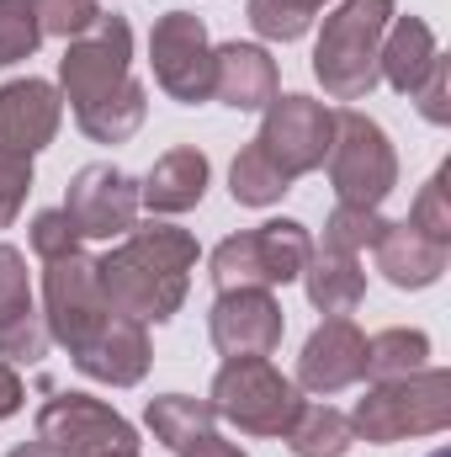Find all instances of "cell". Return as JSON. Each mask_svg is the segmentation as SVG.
Returning <instances> with one entry per match:
<instances>
[{
	"label": "cell",
	"instance_id": "5",
	"mask_svg": "<svg viewBox=\"0 0 451 457\" xmlns=\"http://www.w3.org/2000/svg\"><path fill=\"white\" fill-rule=\"evenodd\" d=\"M314 255V239L298 219H271L260 228H244V234H228L224 245L213 250V287L234 293V287H287L303 277Z\"/></svg>",
	"mask_w": 451,
	"mask_h": 457
},
{
	"label": "cell",
	"instance_id": "14",
	"mask_svg": "<svg viewBox=\"0 0 451 457\" xmlns=\"http://www.w3.org/2000/svg\"><path fill=\"white\" fill-rule=\"evenodd\" d=\"M48 356V325L32 303L27 255L16 245H0V361L32 367Z\"/></svg>",
	"mask_w": 451,
	"mask_h": 457
},
{
	"label": "cell",
	"instance_id": "18",
	"mask_svg": "<svg viewBox=\"0 0 451 457\" xmlns=\"http://www.w3.org/2000/svg\"><path fill=\"white\" fill-rule=\"evenodd\" d=\"M276 59L260 43H224L213 48V96L234 112H266L282 91H276Z\"/></svg>",
	"mask_w": 451,
	"mask_h": 457
},
{
	"label": "cell",
	"instance_id": "25",
	"mask_svg": "<svg viewBox=\"0 0 451 457\" xmlns=\"http://www.w3.org/2000/svg\"><path fill=\"white\" fill-rule=\"evenodd\" d=\"M420 367H430V336L425 330L393 325V330H377L366 341V378L372 383H393V378H409Z\"/></svg>",
	"mask_w": 451,
	"mask_h": 457
},
{
	"label": "cell",
	"instance_id": "29",
	"mask_svg": "<svg viewBox=\"0 0 451 457\" xmlns=\"http://www.w3.org/2000/svg\"><path fill=\"white\" fill-rule=\"evenodd\" d=\"M388 228V219L377 208H356V203H340L335 213L324 219V245L319 250H340V255H361L377 245V234Z\"/></svg>",
	"mask_w": 451,
	"mask_h": 457
},
{
	"label": "cell",
	"instance_id": "35",
	"mask_svg": "<svg viewBox=\"0 0 451 457\" xmlns=\"http://www.w3.org/2000/svg\"><path fill=\"white\" fill-rule=\"evenodd\" d=\"M414 107L425 122H436V128H447L451 122V96H447V59H436L430 64V75L414 86Z\"/></svg>",
	"mask_w": 451,
	"mask_h": 457
},
{
	"label": "cell",
	"instance_id": "33",
	"mask_svg": "<svg viewBox=\"0 0 451 457\" xmlns=\"http://www.w3.org/2000/svg\"><path fill=\"white\" fill-rule=\"evenodd\" d=\"M32 250H37L43 261H59V255H75V250H80V234H75V224H70L64 208H43V213L32 219Z\"/></svg>",
	"mask_w": 451,
	"mask_h": 457
},
{
	"label": "cell",
	"instance_id": "24",
	"mask_svg": "<svg viewBox=\"0 0 451 457\" xmlns=\"http://www.w3.org/2000/svg\"><path fill=\"white\" fill-rule=\"evenodd\" d=\"M75 117H80V133H86V138H96V144H127V138L144 128V117H149V96H144L138 80H122L112 96L80 107Z\"/></svg>",
	"mask_w": 451,
	"mask_h": 457
},
{
	"label": "cell",
	"instance_id": "16",
	"mask_svg": "<svg viewBox=\"0 0 451 457\" xmlns=\"http://www.w3.org/2000/svg\"><path fill=\"white\" fill-rule=\"evenodd\" d=\"M64 122V102L48 80H5L0 86V149L16 160H32L53 144Z\"/></svg>",
	"mask_w": 451,
	"mask_h": 457
},
{
	"label": "cell",
	"instance_id": "22",
	"mask_svg": "<svg viewBox=\"0 0 451 457\" xmlns=\"http://www.w3.org/2000/svg\"><path fill=\"white\" fill-rule=\"evenodd\" d=\"M303 287H308V303L319 314H350L361 298H366V271L356 255H340V250H314L308 266H303Z\"/></svg>",
	"mask_w": 451,
	"mask_h": 457
},
{
	"label": "cell",
	"instance_id": "20",
	"mask_svg": "<svg viewBox=\"0 0 451 457\" xmlns=\"http://www.w3.org/2000/svg\"><path fill=\"white\" fill-rule=\"evenodd\" d=\"M208 154L202 149H170L149 165V176L138 181V208L149 213H192L208 197Z\"/></svg>",
	"mask_w": 451,
	"mask_h": 457
},
{
	"label": "cell",
	"instance_id": "40",
	"mask_svg": "<svg viewBox=\"0 0 451 457\" xmlns=\"http://www.w3.org/2000/svg\"><path fill=\"white\" fill-rule=\"evenodd\" d=\"M430 457H447V453H430Z\"/></svg>",
	"mask_w": 451,
	"mask_h": 457
},
{
	"label": "cell",
	"instance_id": "36",
	"mask_svg": "<svg viewBox=\"0 0 451 457\" xmlns=\"http://www.w3.org/2000/svg\"><path fill=\"white\" fill-rule=\"evenodd\" d=\"M21 399H27V388H21L16 367H11V361H0V420H11V415L21 410Z\"/></svg>",
	"mask_w": 451,
	"mask_h": 457
},
{
	"label": "cell",
	"instance_id": "26",
	"mask_svg": "<svg viewBox=\"0 0 451 457\" xmlns=\"http://www.w3.org/2000/svg\"><path fill=\"white\" fill-rule=\"evenodd\" d=\"M350 442H356L350 415H340L330 404H303L298 420H292V431H287L292 457H345Z\"/></svg>",
	"mask_w": 451,
	"mask_h": 457
},
{
	"label": "cell",
	"instance_id": "17",
	"mask_svg": "<svg viewBox=\"0 0 451 457\" xmlns=\"http://www.w3.org/2000/svg\"><path fill=\"white\" fill-rule=\"evenodd\" d=\"M149 361H154L149 330H144L138 320H122V314H112L91 341L75 351V367H80L86 378H96V383H112V388H133V383H144Z\"/></svg>",
	"mask_w": 451,
	"mask_h": 457
},
{
	"label": "cell",
	"instance_id": "27",
	"mask_svg": "<svg viewBox=\"0 0 451 457\" xmlns=\"http://www.w3.org/2000/svg\"><path fill=\"white\" fill-rule=\"evenodd\" d=\"M228 192H234V203H244V208H271V203H282V197L292 192V181L260 154V144H244L239 160H234V170H228Z\"/></svg>",
	"mask_w": 451,
	"mask_h": 457
},
{
	"label": "cell",
	"instance_id": "31",
	"mask_svg": "<svg viewBox=\"0 0 451 457\" xmlns=\"http://www.w3.org/2000/svg\"><path fill=\"white\" fill-rule=\"evenodd\" d=\"M32 11H37V27H43V37H86L96 21H102V5L96 0H32Z\"/></svg>",
	"mask_w": 451,
	"mask_h": 457
},
{
	"label": "cell",
	"instance_id": "9",
	"mask_svg": "<svg viewBox=\"0 0 451 457\" xmlns=\"http://www.w3.org/2000/svg\"><path fill=\"white\" fill-rule=\"evenodd\" d=\"M330 138H335V112H330L324 102H314V96H276V102L266 107L260 133H255L260 154H266L287 181L319 170V165L330 160Z\"/></svg>",
	"mask_w": 451,
	"mask_h": 457
},
{
	"label": "cell",
	"instance_id": "19",
	"mask_svg": "<svg viewBox=\"0 0 451 457\" xmlns=\"http://www.w3.org/2000/svg\"><path fill=\"white\" fill-rule=\"evenodd\" d=\"M372 250H377V271H382L393 287H404V293L436 287V282L447 277V261H451V245L420 234L409 219H404V224H388L377 234Z\"/></svg>",
	"mask_w": 451,
	"mask_h": 457
},
{
	"label": "cell",
	"instance_id": "13",
	"mask_svg": "<svg viewBox=\"0 0 451 457\" xmlns=\"http://www.w3.org/2000/svg\"><path fill=\"white\" fill-rule=\"evenodd\" d=\"M282 303L266 293V287H234V293H218L213 314H208V336L224 351L228 361L239 356H271L282 345Z\"/></svg>",
	"mask_w": 451,
	"mask_h": 457
},
{
	"label": "cell",
	"instance_id": "1",
	"mask_svg": "<svg viewBox=\"0 0 451 457\" xmlns=\"http://www.w3.org/2000/svg\"><path fill=\"white\" fill-rule=\"evenodd\" d=\"M197 239L176 224H133L112 255L96 261L107 309L138 325H170L186 303Z\"/></svg>",
	"mask_w": 451,
	"mask_h": 457
},
{
	"label": "cell",
	"instance_id": "38",
	"mask_svg": "<svg viewBox=\"0 0 451 457\" xmlns=\"http://www.w3.org/2000/svg\"><path fill=\"white\" fill-rule=\"evenodd\" d=\"M5 457H64L59 447H48V442H21V447H11Z\"/></svg>",
	"mask_w": 451,
	"mask_h": 457
},
{
	"label": "cell",
	"instance_id": "39",
	"mask_svg": "<svg viewBox=\"0 0 451 457\" xmlns=\"http://www.w3.org/2000/svg\"><path fill=\"white\" fill-rule=\"evenodd\" d=\"M107 457H138V453H107Z\"/></svg>",
	"mask_w": 451,
	"mask_h": 457
},
{
	"label": "cell",
	"instance_id": "8",
	"mask_svg": "<svg viewBox=\"0 0 451 457\" xmlns=\"http://www.w3.org/2000/svg\"><path fill=\"white\" fill-rule=\"evenodd\" d=\"M149 59H154V80L170 102L197 107L213 96V43H208L202 16L165 11L149 32Z\"/></svg>",
	"mask_w": 451,
	"mask_h": 457
},
{
	"label": "cell",
	"instance_id": "11",
	"mask_svg": "<svg viewBox=\"0 0 451 457\" xmlns=\"http://www.w3.org/2000/svg\"><path fill=\"white\" fill-rule=\"evenodd\" d=\"M127 64H133V27H127V16H107L102 11V21L86 37H75L64 48V59H59L64 102H75V112H80V107L112 96L127 80Z\"/></svg>",
	"mask_w": 451,
	"mask_h": 457
},
{
	"label": "cell",
	"instance_id": "2",
	"mask_svg": "<svg viewBox=\"0 0 451 457\" xmlns=\"http://www.w3.org/2000/svg\"><path fill=\"white\" fill-rule=\"evenodd\" d=\"M393 16V0H340L335 16H324V32L314 43V80L324 86V96L361 102L377 91V54Z\"/></svg>",
	"mask_w": 451,
	"mask_h": 457
},
{
	"label": "cell",
	"instance_id": "3",
	"mask_svg": "<svg viewBox=\"0 0 451 457\" xmlns=\"http://www.w3.org/2000/svg\"><path fill=\"white\" fill-rule=\"evenodd\" d=\"M447 426H451L447 367H420L409 378L377 383L350 415V431L372 447H388V442H404V436H441Z\"/></svg>",
	"mask_w": 451,
	"mask_h": 457
},
{
	"label": "cell",
	"instance_id": "15",
	"mask_svg": "<svg viewBox=\"0 0 451 457\" xmlns=\"http://www.w3.org/2000/svg\"><path fill=\"white\" fill-rule=\"evenodd\" d=\"M361 378H366V336H361L345 314L324 320V325L303 341V356H298V388L330 399V394H345V388L361 383Z\"/></svg>",
	"mask_w": 451,
	"mask_h": 457
},
{
	"label": "cell",
	"instance_id": "6",
	"mask_svg": "<svg viewBox=\"0 0 451 457\" xmlns=\"http://www.w3.org/2000/svg\"><path fill=\"white\" fill-rule=\"evenodd\" d=\"M330 181L340 203L356 208H382L398 187V154L382 122H372L356 107L335 112V138H330Z\"/></svg>",
	"mask_w": 451,
	"mask_h": 457
},
{
	"label": "cell",
	"instance_id": "32",
	"mask_svg": "<svg viewBox=\"0 0 451 457\" xmlns=\"http://www.w3.org/2000/svg\"><path fill=\"white\" fill-rule=\"evenodd\" d=\"M447 181H451V165H436V176L420 187V197H414V208H409V224L420 228V234H430V239H441V245H451V197H447Z\"/></svg>",
	"mask_w": 451,
	"mask_h": 457
},
{
	"label": "cell",
	"instance_id": "37",
	"mask_svg": "<svg viewBox=\"0 0 451 457\" xmlns=\"http://www.w3.org/2000/svg\"><path fill=\"white\" fill-rule=\"evenodd\" d=\"M181 457H250V453H244V447H234V442H224V436L213 431V436H202L197 447H186Z\"/></svg>",
	"mask_w": 451,
	"mask_h": 457
},
{
	"label": "cell",
	"instance_id": "34",
	"mask_svg": "<svg viewBox=\"0 0 451 457\" xmlns=\"http://www.w3.org/2000/svg\"><path fill=\"white\" fill-rule=\"evenodd\" d=\"M27 192H32V160H16V154L0 149V228L16 224Z\"/></svg>",
	"mask_w": 451,
	"mask_h": 457
},
{
	"label": "cell",
	"instance_id": "4",
	"mask_svg": "<svg viewBox=\"0 0 451 457\" xmlns=\"http://www.w3.org/2000/svg\"><path fill=\"white\" fill-rule=\"evenodd\" d=\"M208 404L218 420L239 426L244 436H287L303 410V388L282 378L266 356H239L218 367Z\"/></svg>",
	"mask_w": 451,
	"mask_h": 457
},
{
	"label": "cell",
	"instance_id": "23",
	"mask_svg": "<svg viewBox=\"0 0 451 457\" xmlns=\"http://www.w3.org/2000/svg\"><path fill=\"white\" fill-rule=\"evenodd\" d=\"M144 426L154 431V442H160V447L186 453V447H197L202 436H213L218 415H213V404H208V399H192V394H160V399H149Z\"/></svg>",
	"mask_w": 451,
	"mask_h": 457
},
{
	"label": "cell",
	"instance_id": "7",
	"mask_svg": "<svg viewBox=\"0 0 451 457\" xmlns=\"http://www.w3.org/2000/svg\"><path fill=\"white\" fill-rule=\"evenodd\" d=\"M43 325H48V341H59L70 356L91 341L112 309L102 298V277H96V261L91 255H59V261H43Z\"/></svg>",
	"mask_w": 451,
	"mask_h": 457
},
{
	"label": "cell",
	"instance_id": "12",
	"mask_svg": "<svg viewBox=\"0 0 451 457\" xmlns=\"http://www.w3.org/2000/svg\"><path fill=\"white\" fill-rule=\"evenodd\" d=\"M64 213L80 239H117L138 224V181L117 165H86L70 181Z\"/></svg>",
	"mask_w": 451,
	"mask_h": 457
},
{
	"label": "cell",
	"instance_id": "10",
	"mask_svg": "<svg viewBox=\"0 0 451 457\" xmlns=\"http://www.w3.org/2000/svg\"><path fill=\"white\" fill-rule=\"evenodd\" d=\"M37 442L59 447L64 457L138 453V431L117 415L112 404H102L91 394H53L37 410Z\"/></svg>",
	"mask_w": 451,
	"mask_h": 457
},
{
	"label": "cell",
	"instance_id": "21",
	"mask_svg": "<svg viewBox=\"0 0 451 457\" xmlns=\"http://www.w3.org/2000/svg\"><path fill=\"white\" fill-rule=\"evenodd\" d=\"M436 59H441L436 32H430L420 16H393V21H388V32H382V54H377V75H382L393 91L414 96V86L430 75Z\"/></svg>",
	"mask_w": 451,
	"mask_h": 457
},
{
	"label": "cell",
	"instance_id": "30",
	"mask_svg": "<svg viewBox=\"0 0 451 457\" xmlns=\"http://www.w3.org/2000/svg\"><path fill=\"white\" fill-rule=\"evenodd\" d=\"M37 43H43V27H37L32 0H0V70L32 59Z\"/></svg>",
	"mask_w": 451,
	"mask_h": 457
},
{
	"label": "cell",
	"instance_id": "28",
	"mask_svg": "<svg viewBox=\"0 0 451 457\" xmlns=\"http://www.w3.org/2000/svg\"><path fill=\"white\" fill-rule=\"evenodd\" d=\"M330 0H250V27L266 37V43H298L308 27H314V16L324 11Z\"/></svg>",
	"mask_w": 451,
	"mask_h": 457
}]
</instances>
